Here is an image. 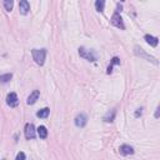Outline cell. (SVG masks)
<instances>
[{
	"label": "cell",
	"instance_id": "obj_18",
	"mask_svg": "<svg viewBox=\"0 0 160 160\" xmlns=\"http://www.w3.org/2000/svg\"><path fill=\"white\" fill-rule=\"evenodd\" d=\"M13 5H14V3L11 2V0H5V2H4V6H5L6 11H10L13 9Z\"/></svg>",
	"mask_w": 160,
	"mask_h": 160
},
{
	"label": "cell",
	"instance_id": "obj_17",
	"mask_svg": "<svg viewBox=\"0 0 160 160\" xmlns=\"http://www.w3.org/2000/svg\"><path fill=\"white\" fill-rule=\"evenodd\" d=\"M104 6H105V2L104 0H97L95 2V8H97L98 11H104Z\"/></svg>",
	"mask_w": 160,
	"mask_h": 160
},
{
	"label": "cell",
	"instance_id": "obj_2",
	"mask_svg": "<svg viewBox=\"0 0 160 160\" xmlns=\"http://www.w3.org/2000/svg\"><path fill=\"white\" fill-rule=\"evenodd\" d=\"M79 55L82 58H84V59H86V60H89V61H97L98 60L97 51H95V50H88V49H85L84 46L79 48Z\"/></svg>",
	"mask_w": 160,
	"mask_h": 160
},
{
	"label": "cell",
	"instance_id": "obj_4",
	"mask_svg": "<svg viewBox=\"0 0 160 160\" xmlns=\"http://www.w3.org/2000/svg\"><path fill=\"white\" fill-rule=\"evenodd\" d=\"M111 24H113L114 26H116V28H119V29H121V30L125 29V25H124V23H123V19H121V17H120L119 11H116V10H115V13L113 14V17H111Z\"/></svg>",
	"mask_w": 160,
	"mask_h": 160
},
{
	"label": "cell",
	"instance_id": "obj_11",
	"mask_svg": "<svg viewBox=\"0 0 160 160\" xmlns=\"http://www.w3.org/2000/svg\"><path fill=\"white\" fill-rule=\"evenodd\" d=\"M115 115H116V110H115V109H113V110L108 111V113L105 114V116H104V121H106V123H111V121H114Z\"/></svg>",
	"mask_w": 160,
	"mask_h": 160
},
{
	"label": "cell",
	"instance_id": "obj_9",
	"mask_svg": "<svg viewBox=\"0 0 160 160\" xmlns=\"http://www.w3.org/2000/svg\"><path fill=\"white\" fill-rule=\"evenodd\" d=\"M119 150H120V154H121V155H131V154H134L133 147L128 145V144H124V145H121Z\"/></svg>",
	"mask_w": 160,
	"mask_h": 160
},
{
	"label": "cell",
	"instance_id": "obj_5",
	"mask_svg": "<svg viewBox=\"0 0 160 160\" xmlns=\"http://www.w3.org/2000/svg\"><path fill=\"white\" fill-rule=\"evenodd\" d=\"M6 104L10 108H15L19 105V99H18V95L15 93H9L8 97H6Z\"/></svg>",
	"mask_w": 160,
	"mask_h": 160
},
{
	"label": "cell",
	"instance_id": "obj_19",
	"mask_svg": "<svg viewBox=\"0 0 160 160\" xmlns=\"http://www.w3.org/2000/svg\"><path fill=\"white\" fill-rule=\"evenodd\" d=\"M15 160H25V154H24L23 151L18 153V155H17V158H15Z\"/></svg>",
	"mask_w": 160,
	"mask_h": 160
},
{
	"label": "cell",
	"instance_id": "obj_6",
	"mask_svg": "<svg viewBox=\"0 0 160 160\" xmlns=\"http://www.w3.org/2000/svg\"><path fill=\"white\" fill-rule=\"evenodd\" d=\"M25 138L28 140L35 138V126L31 124V123H28L25 125Z\"/></svg>",
	"mask_w": 160,
	"mask_h": 160
},
{
	"label": "cell",
	"instance_id": "obj_14",
	"mask_svg": "<svg viewBox=\"0 0 160 160\" xmlns=\"http://www.w3.org/2000/svg\"><path fill=\"white\" fill-rule=\"evenodd\" d=\"M49 113H50V109H49V108H44V109H41V110L38 111V113H36V116H38V118L45 119V118L49 116Z\"/></svg>",
	"mask_w": 160,
	"mask_h": 160
},
{
	"label": "cell",
	"instance_id": "obj_13",
	"mask_svg": "<svg viewBox=\"0 0 160 160\" xmlns=\"http://www.w3.org/2000/svg\"><path fill=\"white\" fill-rule=\"evenodd\" d=\"M119 64H120V59L119 58H113V59H111V63H110V65L108 67V70H106V73L108 74H111V71H113V67L114 65H119Z\"/></svg>",
	"mask_w": 160,
	"mask_h": 160
},
{
	"label": "cell",
	"instance_id": "obj_16",
	"mask_svg": "<svg viewBox=\"0 0 160 160\" xmlns=\"http://www.w3.org/2000/svg\"><path fill=\"white\" fill-rule=\"evenodd\" d=\"M13 78V74L11 73H8V74H4V75H0V83L2 84H6L9 83Z\"/></svg>",
	"mask_w": 160,
	"mask_h": 160
},
{
	"label": "cell",
	"instance_id": "obj_8",
	"mask_svg": "<svg viewBox=\"0 0 160 160\" xmlns=\"http://www.w3.org/2000/svg\"><path fill=\"white\" fill-rule=\"evenodd\" d=\"M39 97H40V91H39V90H34L33 93L29 95V98H28V101H26L28 105H33V104H35V103L38 101Z\"/></svg>",
	"mask_w": 160,
	"mask_h": 160
},
{
	"label": "cell",
	"instance_id": "obj_12",
	"mask_svg": "<svg viewBox=\"0 0 160 160\" xmlns=\"http://www.w3.org/2000/svg\"><path fill=\"white\" fill-rule=\"evenodd\" d=\"M144 39H145L147 43H148L149 45H151V46H156L158 43H159V39H158L156 36H151V35H149V34H147L145 36H144Z\"/></svg>",
	"mask_w": 160,
	"mask_h": 160
},
{
	"label": "cell",
	"instance_id": "obj_20",
	"mask_svg": "<svg viewBox=\"0 0 160 160\" xmlns=\"http://www.w3.org/2000/svg\"><path fill=\"white\" fill-rule=\"evenodd\" d=\"M141 110H143V109H138V110H136V113H135V116H136V118L141 116V114H143V111H141Z\"/></svg>",
	"mask_w": 160,
	"mask_h": 160
},
{
	"label": "cell",
	"instance_id": "obj_21",
	"mask_svg": "<svg viewBox=\"0 0 160 160\" xmlns=\"http://www.w3.org/2000/svg\"><path fill=\"white\" fill-rule=\"evenodd\" d=\"M155 118H159V108H156V113H155Z\"/></svg>",
	"mask_w": 160,
	"mask_h": 160
},
{
	"label": "cell",
	"instance_id": "obj_1",
	"mask_svg": "<svg viewBox=\"0 0 160 160\" xmlns=\"http://www.w3.org/2000/svg\"><path fill=\"white\" fill-rule=\"evenodd\" d=\"M31 55H33V59L35 60V63L38 65H44L45 63V56H46V50L45 49H33L31 50Z\"/></svg>",
	"mask_w": 160,
	"mask_h": 160
},
{
	"label": "cell",
	"instance_id": "obj_22",
	"mask_svg": "<svg viewBox=\"0 0 160 160\" xmlns=\"http://www.w3.org/2000/svg\"><path fill=\"white\" fill-rule=\"evenodd\" d=\"M2 160H5V159H2Z\"/></svg>",
	"mask_w": 160,
	"mask_h": 160
},
{
	"label": "cell",
	"instance_id": "obj_15",
	"mask_svg": "<svg viewBox=\"0 0 160 160\" xmlns=\"http://www.w3.org/2000/svg\"><path fill=\"white\" fill-rule=\"evenodd\" d=\"M38 135H39L40 139H45V138L48 136V130H46L45 126L40 125V126L38 128Z\"/></svg>",
	"mask_w": 160,
	"mask_h": 160
},
{
	"label": "cell",
	"instance_id": "obj_3",
	"mask_svg": "<svg viewBox=\"0 0 160 160\" xmlns=\"http://www.w3.org/2000/svg\"><path fill=\"white\" fill-rule=\"evenodd\" d=\"M134 53H135L138 56L144 58V59L148 60V61H151V63H154V64H158V61H156V59H155V58H153V56L148 55V54H147L145 51H144L140 46H138V45H135V48H134Z\"/></svg>",
	"mask_w": 160,
	"mask_h": 160
},
{
	"label": "cell",
	"instance_id": "obj_7",
	"mask_svg": "<svg viewBox=\"0 0 160 160\" xmlns=\"http://www.w3.org/2000/svg\"><path fill=\"white\" fill-rule=\"evenodd\" d=\"M75 125L78 126V128H84L85 125H86V123H88V118H86V115L85 114H78L76 115V118H75Z\"/></svg>",
	"mask_w": 160,
	"mask_h": 160
},
{
	"label": "cell",
	"instance_id": "obj_10",
	"mask_svg": "<svg viewBox=\"0 0 160 160\" xmlns=\"http://www.w3.org/2000/svg\"><path fill=\"white\" fill-rule=\"evenodd\" d=\"M19 10H20V13H21L23 15H26V14L29 13L30 5H29V3L26 2V0H21V2L19 3Z\"/></svg>",
	"mask_w": 160,
	"mask_h": 160
}]
</instances>
